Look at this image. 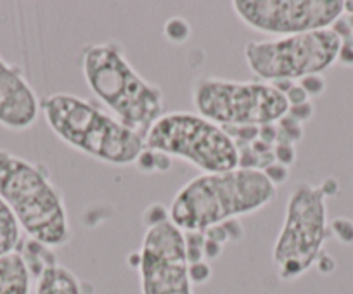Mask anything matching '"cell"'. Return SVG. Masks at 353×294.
<instances>
[{
  "mask_svg": "<svg viewBox=\"0 0 353 294\" xmlns=\"http://www.w3.org/2000/svg\"><path fill=\"white\" fill-rule=\"evenodd\" d=\"M276 196L277 187L261 170L203 174L176 192L168 218L182 232H206L265 208Z\"/></svg>",
  "mask_w": 353,
  "mask_h": 294,
  "instance_id": "1",
  "label": "cell"
},
{
  "mask_svg": "<svg viewBox=\"0 0 353 294\" xmlns=\"http://www.w3.org/2000/svg\"><path fill=\"white\" fill-rule=\"evenodd\" d=\"M81 71L88 89L110 114L145 140L152 125L163 116V90L139 75L123 49L111 42L85 47Z\"/></svg>",
  "mask_w": 353,
  "mask_h": 294,
  "instance_id": "2",
  "label": "cell"
},
{
  "mask_svg": "<svg viewBox=\"0 0 353 294\" xmlns=\"http://www.w3.org/2000/svg\"><path fill=\"white\" fill-rule=\"evenodd\" d=\"M50 130L73 149L103 163L127 167L137 163L145 140L90 101L71 94H52L40 101Z\"/></svg>",
  "mask_w": 353,
  "mask_h": 294,
  "instance_id": "3",
  "label": "cell"
},
{
  "mask_svg": "<svg viewBox=\"0 0 353 294\" xmlns=\"http://www.w3.org/2000/svg\"><path fill=\"white\" fill-rule=\"evenodd\" d=\"M0 198L33 242L43 248H61L70 242L66 206L40 165L0 149Z\"/></svg>",
  "mask_w": 353,
  "mask_h": 294,
  "instance_id": "4",
  "label": "cell"
},
{
  "mask_svg": "<svg viewBox=\"0 0 353 294\" xmlns=\"http://www.w3.org/2000/svg\"><path fill=\"white\" fill-rule=\"evenodd\" d=\"M145 149L175 156L203 174H222L239 168V151L225 128L198 113L163 114L145 135Z\"/></svg>",
  "mask_w": 353,
  "mask_h": 294,
  "instance_id": "5",
  "label": "cell"
},
{
  "mask_svg": "<svg viewBox=\"0 0 353 294\" xmlns=\"http://www.w3.org/2000/svg\"><path fill=\"white\" fill-rule=\"evenodd\" d=\"M191 94L199 116L223 128L277 123L291 107L286 96L267 82H236L203 76L196 80Z\"/></svg>",
  "mask_w": 353,
  "mask_h": 294,
  "instance_id": "6",
  "label": "cell"
},
{
  "mask_svg": "<svg viewBox=\"0 0 353 294\" xmlns=\"http://www.w3.org/2000/svg\"><path fill=\"white\" fill-rule=\"evenodd\" d=\"M327 191L324 185L301 182L291 192L284 224L274 246L272 262L281 280L307 273L321 256L327 238Z\"/></svg>",
  "mask_w": 353,
  "mask_h": 294,
  "instance_id": "7",
  "label": "cell"
},
{
  "mask_svg": "<svg viewBox=\"0 0 353 294\" xmlns=\"http://www.w3.org/2000/svg\"><path fill=\"white\" fill-rule=\"evenodd\" d=\"M343 39L334 28L258 40L244 47L251 73L260 82H294L321 75L339 59Z\"/></svg>",
  "mask_w": 353,
  "mask_h": 294,
  "instance_id": "8",
  "label": "cell"
},
{
  "mask_svg": "<svg viewBox=\"0 0 353 294\" xmlns=\"http://www.w3.org/2000/svg\"><path fill=\"white\" fill-rule=\"evenodd\" d=\"M139 272L142 294H192L185 235L170 218L145 231Z\"/></svg>",
  "mask_w": 353,
  "mask_h": 294,
  "instance_id": "9",
  "label": "cell"
},
{
  "mask_svg": "<svg viewBox=\"0 0 353 294\" xmlns=\"http://www.w3.org/2000/svg\"><path fill=\"white\" fill-rule=\"evenodd\" d=\"M237 18L260 33L269 35H301L327 30L345 12L339 0H236Z\"/></svg>",
  "mask_w": 353,
  "mask_h": 294,
  "instance_id": "10",
  "label": "cell"
},
{
  "mask_svg": "<svg viewBox=\"0 0 353 294\" xmlns=\"http://www.w3.org/2000/svg\"><path fill=\"white\" fill-rule=\"evenodd\" d=\"M40 113V101L19 67L0 56V125L28 130Z\"/></svg>",
  "mask_w": 353,
  "mask_h": 294,
  "instance_id": "11",
  "label": "cell"
},
{
  "mask_svg": "<svg viewBox=\"0 0 353 294\" xmlns=\"http://www.w3.org/2000/svg\"><path fill=\"white\" fill-rule=\"evenodd\" d=\"M32 293V272L28 262L18 251L0 258V294Z\"/></svg>",
  "mask_w": 353,
  "mask_h": 294,
  "instance_id": "12",
  "label": "cell"
},
{
  "mask_svg": "<svg viewBox=\"0 0 353 294\" xmlns=\"http://www.w3.org/2000/svg\"><path fill=\"white\" fill-rule=\"evenodd\" d=\"M35 294H83V287L70 269L47 263L37 277Z\"/></svg>",
  "mask_w": 353,
  "mask_h": 294,
  "instance_id": "13",
  "label": "cell"
},
{
  "mask_svg": "<svg viewBox=\"0 0 353 294\" xmlns=\"http://www.w3.org/2000/svg\"><path fill=\"white\" fill-rule=\"evenodd\" d=\"M21 225L8 202L0 198V258L12 255L21 241Z\"/></svg>",
  "mask_w": 353,
  "mask_h": 294,
  "instance_id": "14",
  "label": "cell"
},
{
  "mask_svg": "<svg viewBox=\"0 0 353 294\" xmlns=\"http://www.w3.org/2000/svg\"><path fill=\"white\" fill-rule=\"evenodd\" d=\"M165 35L170 42L182 43L191 35V26L182 18H172L165 26Z\"/></svg>",
  "mask_w": 353,
  "mask_h": 294,
  "instance_id": "15",
  "label": "cell"
},
{
  "mask_svg": "<svg viewBox=\"0 0 353 294\" xmlns=\"http://www.w3.org/2000/svg\"><path fill=\"white\" fill-rule=\"evenodd\" d=\"M300 85H301V89L307 92V96L310 97V96H321L322 90H324V87H325V83L321 76L314 75V76H307V78L300 80Z\"/></svg>",
  "mask_w": 353,
  "mask_h": 294,
  "instance_id": "16",
  "label": "cell"
},
{
  "mask_svg": "<svg viewBox=\"0 0 353 294\" xmlns=\"http://www.w3.org/2000/svg\"><path fill=\"white\" fill-rule=\"evenodd\" d=\"M294 156H296V153H294L293 144H279L276 147V151H274L276 163L284 165V167H288V165L293 163Z\"/></svg>",
  "mask_w": 353,
  "mask_h": 294,
  "instance_id": "17",
  "label": "cell"
},
{
  "mask_svg": "<svg viewBox=\"0 0 353 294\" xmlns=\"http://www.w3.org/2000/svg\"><path fill=\"white\" fill-rule=\"evenodd\" d=\"M312 114H314V107H312L310 103L300 104V106H293V107H290V111H288V116H291L293 120H296L298 123L310 120Z\"/></svg>",
  "mask_w": 353,
  "mask_h": 294,
  "instance_id": "18",
  "label": "cell"
},
{
  "mask_svg": "<svg viewBox=\"0 0 353 294\" xmlns=\"http://www.w3.org/2000/svg\"><path fill=\"white\" fill-rule=\"evenodd\" d=\"M212 272H210V266L206 265L205 262H199L191 265V280L192 284H199V282H206L210 279Z\"/></svg>",
  "mask_w": 353,
  "mask_h": 294,
  "instance_id": "19",
  "label": "cell"
}]
</instances>
